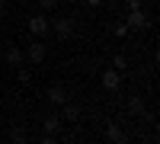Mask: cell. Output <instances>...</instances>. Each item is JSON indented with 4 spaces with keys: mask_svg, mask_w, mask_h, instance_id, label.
<instances>
[{
    "mask_svg": "<svg viewBox=\"0 0 160 144\" xmlns=\"http://www.w3.org/2000/svg\"><path fill=\"white\" fill-rule=\"evenodd\" d=\"M48 29H51V19L45 16V13H35V16L29 19V32H32L35 38H42V35H45Z\"/></svg>",
    "mask_w": 160,
    "mask_h": 144,
    "instance_id": "7a4b0ae2",
    "label": "cell"
},
{
    "mask_svg": "<svg viewBox=\"0 0 160 144\" xmlns=\"http://www.w3.org/2000/svg\"><path fill=\"white\" fill-rule=\"evenodd\" d=\"M26 61H32V64H42V61H45V45H42V38H38L35 45L26 48Z\"/></svg>",
    "mask_w": 160,
    "mask_h": 144,
    "instance_id": "5b68a950",
    "label": "cell"
},
{
    "mask_svg": "<svg viewBox=\"0 0 160 144\" xmlns=\"http://www.w3.org/2000/svg\"><path fill=\"white\" fill-rule=\"evenodd\" d=\"M125 26H128V32H141V29H148V26H151V19L144 16V10H128Z\"/></svg>",
    "mask_w": 160,
    "mask_h": 144,
    "instance_id": "6da1fadb",
    "label": "cell"
},
{
    "mask_svg": "<svg viewBox=\"0 0 160 144\" xmlns=\"http://www.w3.org/2000/svg\"><path fill=\"white\" fill-rule=\"evenodd\" d=\"M38 7L48 13V10H55V7H58V0H38Z\"/></svg>",
    "mask_w": 160,
    "mask_h": 144,
    "instance_id": "9a60e30c",
    "label": "cell"
},
{
    "mask_svg": "<svg viewBox=\"0 0 160 144\" xmlns=\"http://www.w3.org/2000/svg\"><path fill=\"white\" fill-rule=\"evenodd\" d=\"M112 67H115V71H128V58H125V55H115V58H112Z\"/></svg>",
    "mask_w": 160,
    "mask_h": 144,
    "instance_id": "4fadbf2b",
    "label": "cell"
},
{
    "mask_svg": "<svg viewBox=\"0 0 160 144\" xmlns=\"http://www.w3.org/2000/svg\"><path fill=\"white\" fill-rule=\"evenodd\" d=\"M42 128H45V135H55L58 128H61V115H55V112L42 115Z\"/></svg>",
    "mask_w": 160,
    "mask_h": 144,
    "instance_id": "52a82bcc",
    "label": "cell"
},
{
    "mask_svg": "<svg viewBox=\"0 0 160 144\" xmlns=\"http://www.w3.org/2000/svg\"><path fill=\"white\" fill-rule=\"evenodd\" d=\"M51 29H55L61 38H68V35H74V19H55V22H51Z\"/></svg>",
    "mask_w": 160,
    "mask_h": 144,
    "instance_id": "ba28073f",
    "label": "cell"
},
{
    "mask_svg": "<svg viewBox=\"0 0 160 144\" xmlns=\"http://www.w3.org/2000/svg\"><path fill=\"white\" fill-rule=\"evenodd\" d=\"M22 61H26V51L16 48V45H10L7 48V64H10V67H22Z\"/></svg>",
    "mask_w": 160,
    "mask_h": 144,
    "instance_id": "8992f818",
    "label": "cell"
},
{
    "mask_svg": "<svg viewBox=\"0 0 160 144\" xmlns=\"http://www.w3.org/2000/svg\"><path fill=\"white\" fill-rule=\"evenodd\" d=\"M3 10H7V3H3V0H0V16H3Z\"/></svg>",
    "mask_w": 160,
    "mask_h": 144,
    "instance_id": "d6986e66",
    "label": "cell"
},
{
    "mask_svg": "<svg viewBox=\"0 0 160 144\" xmlns=\"http://www.w3.org/2000/svg\"><path fill=\"white\" fill-rule=\"evenodd\" d=\"M19 71V83H29L32 80V71H26V67H16Z\"/></svg>",
    "mask_w": 160,
    "mask_h": 144,
    "instance_id": "5bb4252c",
    "label": "cell"
},
{
    "mask_svg": "<svg viewBox=\"0 0 160 144\" xmlns=\"http://www.w3.org/2000/svg\"><path fill=\"white\" fill-rule=\"evenodd\" d=\"M80 119V109L77 106H68V102H64V112H61V122H77Z\"/></svg>",
    "mask_w": 160,
    "mask_h": 144,
    "instance_id": "30bf717a",
    "label": "cell"
},
{
    "mask_svg": "<svg viewBox=\"0 0 160 144\" xmlns=\"http://www.w3.org/2000/svg\"><path fill=\"white\" fill-rule=\"evenodd\" d=\"M10 138H13V141H26V132H22V128H13Z\"/></svg>",
    "mask_w": 160,
    "mask_h": 144,
    "instance_id": "2e32d148",
    "label": "cell"
},
{
    "mask_svg": "<svg viewBox=\"0 0 160 144\" xmlns=\"http://www.w3.org/2000/svg\"><path fill=\"white\" fill-rule=\"evenodd\" d=\"M141 3L144 0H128V10H141Z\"/></svg>",
    "mask_w": 160,
    "mask_h": 144,
    "instance_id": "e0dca14e",
    "label": "cell"
},
{
    "mask_svg": "<svg viewBox=\"0 0 160 144\" xmlns=\"http://www.w3.org/2000/svg\"><path fill=\"white\" fill-rule=\"evenodd\" d=\"M87 7H90V10H96V7H102V0H87Z\"/></svg>",
    "mask_w": 160,
    "mask_h": 144,
    "instance_id": "ac0fdd59",
    "label": "cell"
},
{
    "mask_svg": "<svg viewBox=\"0 0 160 144\" xmlns=\"http://www.w3.org/2000/svg\"><path fill=\"white\" fill-rule=\"evenodd\" d=\"M106 135H109V141H125V132H122V125H118V122H109Z\"/></svg>",
    "mask_w": 160,
    "mask_h": 144,
    "instance_id": "9c48e42d",
    "label": "cell"
},
{
    "mask_svg": "<svg viewBox=\"0 0 160 144\" xmlns=\"http://www.w3.org/2000/svg\"><path fill=\"white\" fill-rule=\"evenodd\" d=\"M118 87H122V71H115V67L102 71V90H109V93H115Z\"/></svg>",
    "mask_w": 160,
    "mask_h": 144,
    "instance_id": "3957f363",
    "label": "cell"
},
{
    "mask_svg": "<svg viewBox=\"0 0 160 144\" xmlns=\"http://www.w3.org/2000/svg\"><path fill=\"white\" fill-rule=\"evenodd\" d=\"M45 96H48V102H51V106H64V102H68V90H64L61 83H51Z\"/></svg>",
    "mask_w": 160,
    "mask_h": 144,
    "instance_id": "277c9868",
    "label": "cell"
},
{
    "mask_svg": "<svg viewBox=\"0 0 160 144\" xmlns=\"http://www.w3.org/2000/svg\"><path fill=\"white\" fill-rule=\"evenodd\" d=\"M128 112H131V115H144V99L131 96V99H128Z\"/></svg>",
    "mask_w": 160,
    "mask_h": 144,
    "instance_id": "8fae6325",
    "label": "cell"
},
{
    "mask_svg": "<svg viewBox=\"0 0 160 144\" xmlns=\"http://www.w3.org/2000/svg\"><path fill=\"white\" fill-rule=\"evenodd\" d=\"M112 35H115V38H125V35H128V26H125V19H122V22H112Z\"/></svg>",
    "mask_w": 160,
    "mask_h": 144,
    "instance_id": "7c38bea8",
    "label": "cell"
}]
</instances>
